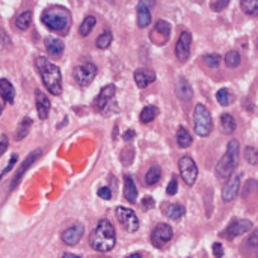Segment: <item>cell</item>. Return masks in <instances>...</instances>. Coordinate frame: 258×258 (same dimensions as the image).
<instances>
[{"label":"cell","mask_w":258,"mask_h":258,"mask_svg":"<svg viewBox=\"0 0 258 258\" xmlns=\"http://www.w3.org/2000/svg\"><path fill=\"white\" fill-rule=\"evenodd\" d=\"M62 258H81V257L74 255V254H70V252H65V254L62 255Z\"/></svg>","instance_id":"47"},{"label":"cell","mask_w":258,"mask_h":258,"mask_svg":"<svg viewBox=\"0 0 258 258\" xmlns=\"http://www.w3.org/2000/svg\"><path fill=\"white\" fill-rule=\"evenodd\" d=\"M98 196L101 199H111L112 198V190L109 187H100L98 189Z\"/></svg>","instance_id":"42"},{"label":"cell","mask_w":258,"mask_h":258,"mask_svg":"<svg viewBox=\"0 0 258 258\" xmlns=\"http://www.w3.org/2000/svg\"><path fill=\"white\" fill-rule=\"evenodd\" d=\"M174 231L168 224H159L157 226H154L153 233H151V242L156 248H161L172 239Z\"/></svg>","instance_id":"12"},{"label":"cell","mask_w":258,"mask_h":258,"mask_svg":"<svg viewBox=\"0 0 258 258\" xmlns=\"http://www.w3.org/2000/svg\"><path fill=\"white\" fill-rule=\"evenodd\" d=\"M31 127H32V119H31V118H23V119H21V122L18 124V127H17V131H16V139H17V141L24 139L26 136H27V133H29Z\"/></svg>","instance_id":"29"},{"label":"cell","mask_w":258,"mask_h":258,"mask_svg":"<svg viewBox=\"0 0 258 258\" xmlns=\"http://www.w3.org/2000/svg\"><path fill=\"white\" fill-rule=\"evenodd\" d=\"M157 115H159V109L156 106H145L139 115V119H141V122H144V124H148V122L154 121V118Z\"/></svg>","instance_id":"28"},{"label":"cell","mask_w":258,"mask_h":258,"mask_svg":"<svg viewBox=\"0 0 258 258\" xmlns=\"http://www.w3.org/2000/svg\"><path fill=\"white\" fill-rule=\"evenodd\" d=\"M32 17H33L32 11H24V12H21L20 16L16 18L17 29H20V31H27V29H29V26H31V23H32Z\"/></svg>","instance_id":"26"},{"label":"cell","mask_w":258,"mask_h":258,"mask_svg":"<svg viewBox=\"0 0 258 258\" xmlns=\"http://www.w3.org/2000/svg\"><path fill=\"white\" fill-rule=\"evenodd\" d=\"M0 95L6 103H14V98H16V89H14L12 83L6 79H0Z\"/></svg>","instance_id":"23"},{"label":"cell","mask_w":258,"mask_h":258,"mask_svg":"<svg viewBox=\"0 0 258 258\" xmlns=\"http://www.w3.org/2000/svg\"><path fill=\"white\" fill-rule=\"evenodd\" d=\"M221 126H222V130L225 131V133H234L236 131V121H234V118L231 116L229 113H224L222 116H221Z\"/></svg>","instance_id":"33"},{"label":"cell","mask_w":258,"mask_h":258,"mask_svg":"<svg viewBox=\"0 0 258 258\" xmlns=\"http://www.w3.org/2000/svg\"><path fill=\"white\" fill-rule=\"evenodd\" d=\"M213 254H214V258H222L224 257V246L219 242L213 243Z\"/></svg>","instance_id":"41"},{"label":"cell","mask_w":258,"mask_h":258,"mask_svg":"<svg viewBox=\"0 0 258 258\" xmlns=\"http://www.w3.org/2000/svg\"><path fill=\"white\" fill-rule=\"evenodd\" d=\"M149 3L146 2H141L138 5V9H136V21H138V26L141 27V29H144V27H146L149 23H151V12H149Z\"/></svg>","instance_id":"20"},{"label":"cell","mask_w":258,"mask_h":258,"mask_svg":"<svg viewBox=\"0 0 258 258\" xmlns=\"http://www.w3.org/2000/svg\"><path fill=\"white\" fill-rule=\"evenodd\" d=\"M44 44H46V48L48 51L50 56H54L58 58L64 53V48H65V44L61 38H56V36H47L44 39Z\"/></svg>","instance_id":"19"},{"label":"cell","mask_w":258,"mask_h":258,"mask_svg":"<svg viewBox=\"0 0 258 258\" xmlns=\"http://www.w3.org/2000/svg\"><path fill=\"white\" fill-rule=\"evenodd\" d=\"M83 233H85V226L81 224H76L70 228H66L64 233H62V242L68 246H73V244L79 243L80 239L83 237Z\"/></svg>","instance_id":"15"},{"label":"cell","mask_w":258,"mask_h":258,"mask_svg":"<svg viewBox=\"0 0 258 258\" xmlns=\"http://www.w3.org/2000/svg\"><path fill=\"white\" fill-rule=\"evenodd\" d=\"M244 249L248 251V254L251 252L254 258L258 257V228L254 229L251 233V236L248 237L246 243H244Z\"/></svg>","instance_id":"24"},{"label":"cell","mask_w":258,"mask_h":258,"mask_svg":"<svg viewBox=\"0 0 258 258\" xmlns=\"http://www.w3.org/2000/svg\"><path fill=\"white\" fill-rule=\"evenodd\" d=\"M178 169L181 174V178L187 186H192L198 178V166L190 156H183L178 160Z\"/></svg>","instance_id":"6"},{"label":"cell","mask_w":258,"mask_h":258,"mask_svg":"<svg viewBox=\"0 0 258 258\" xmlns=\"http://www.w3.org/2000/svg\"><path fill=\"white\" fill-rule=\"evenodd\" d=\"M240 8L244 14L252 17H258V0H243Z\"/></svg>","instance_id":"30"},{"label":"cell","mask_w":258,"mask_h":258,"mask_svg":"<svg viewBox=\"0 0 258 258\" xmlns=\"http://www.w3.org/2000/svg\"><path fill=\"white\" fill-rule=\"evenodd\" d=\"M113 97H115V85L109 83L100 91V94L97 95V98L94 100L95 111H98L103 115H109V113H111V112H109V107H111V103L113 101Z\"/></svg>","instance_id":"7"},{"label":"cell","mask_w":258,"mask_h":258,"mask_svg":"<svg viewBox=\"0 0 258 258\" xmlns=\"http://www.w3.org/2000/svg\"><path fill=\"white\" fill-rule=\"evenodd\" d=\"M41 21H43V24H46L50 31L66 33L71 26V14L68 9L59 6V5H54V6L47 8L43 12Z\"/></svg>","instance_id":"3"},{"label":"cell","mask_w":258,"mask_h":258,"mask_svg":"<svg viewBox=\"0 0 258 258\" xmlns=\"http://www.w3.org/2000/svg\"><path fill=\"white\" fill-rule=\"evenodd\" d=\"M112 39H113L112 32L104 31V32L97 38V41H95V46H97L100 50H106V48H109V46L112 44Z\"/></svg>","instance_id":"34"},{"label":"cell","mask_w":258,"mask_h":258,"mask_svg":"<svg viewBox=\"0 0 258 258\" xmlns=\"http://www.w3.org/2000/svg\"><path fill=\"white\" fill-rule=\"evenodd\" d=\"M142 207H144V210L153 209V207H154V199L149 198V196H145V198L142 199Z\"/></svg>","instance_id":"44"},{"label":"cell","mask_w":258,"mask_h":258,"mask_svg":"<svg viewBox=\"0 0 258 258\" xmlns=\"http://www.w3.org/2000/svg\"><path fill=\"white\" fill-rule=\"evenodd\" d=\"M160 177H161L160 168L159 166H151V168L148 169V172L145 174V183L148 186H154L156 183H159Z\"/></svg>","instance_id":"32"},{"label":"cell","mask_w":258,"mask_h":258,"mask_svg":"<svg viewBox=\"0 0 258 258\" xmlns=\"http://www.w3.org/2000/svg\"><path fill=\"white\" fill-rule=\"evenodd\" d=\"M239 189H240V175H233L231 178H228V181L222 187V199L225 202H231L233 199H236Z\"/></svg>","instance_id":"13"},{"label":"cell","mask_w":258,"mask_h":258,"mask_svg":"<svg viewBox=\"0 0 258 258\" xmlns=\"http://www.w3.org/2000/svg\"><path fill=\"white\" fill-rule=\"evenodd\" d=\"M239 153H240V144L237 139H231L226 145V151L222 156L216 166V175L219 178H229V175L234 172L237 163H239Z\"/></svg>","instance_id":"4"},{"label":"cell","mask_w":258,"mask_h":258,"mask_svg":"<svg viewBox=\"0 0 258 258\" xmlns=\"http://www.w3.org/2000/svg\"><path fill=\"white\" fill-rule=\"evenodd\" d=\"M202 62L209 68H217L221 64V56L216 53H210V54H206V56H202Z\"/></svg>","instance_id":"37"},{"label":"cell","mask_w":258,"mask_h":258,"mask_svg":"<svg viewBox=\"0 0 258 258\" xmlns=\"http://www.w3.org/2000/svg\"><path fill=\"white\" fill-rule=\"evenodd\" d=\"M156 80V73L148 70V68H139V70L134 71V81L139 88H145L149 83H153Z\"/></svg>","instance_id":"18"},{"label":"cell","mask_w":258,"mask_h":258,"mask_svg":"<svg viewBox=\"0 0 258 258\" xmlns=\"http://www.w3.org/2000/svg\"><path fill=\"white\" fill-rule=\"evenodd\" d=\"M257 46H258V43H257Z\"/></svg>","instance_id":"49"},{"label":"cell","mask_w":258,"mask_h":258,"mask_svg":"<svg viewBox=\"0 0 258 258\" xmlns=\"http://www.w3.org/2000/svg\"><path fill=\"white\" fill-rule=\"evenodd\" d=\"M17 160H18V156H17V154H12V156H11V160H9V163H8V166L3 169L2 174H0V178H2V177H3L5 174H8V172L14 168V165H16V163H17Z\"/></svg>","instance_id":"40"},{"label":"cell","mask_w":258,"mask_h":258,"mask_svg":"<svg viewBox=\"0 0 258 258\" xmlns=\"http://www.w3.org/2000/svg\"><path fill=\"white\" fill-rule=\"evenodd\" d=\"M6 149H8V138H6V136H3L2 141H0V156H2Z\"/></svg>","instance_id":"45"},{"label":"cell","mask_w":258,"mask_h":258,"mask_svg":"<svg viewBox=\"0 0 258 258\" xmlns=\"http://www.w3.org/2000/svg\"><path fill=\"white\" fill-rule=\"evenodd\" d=\"M249 229H252V222L248 221V219H236L231 222L226 229L222 233V236L228 240H233L244 233H248Z\"/></svg>","instance_id":"11"},{"label":"cell","mask_w":258,"mask_h":258,"mask_svg":"<svg viewBox=\"0 0 258 258\" xmlns=\"http://www.w3.org/2000/svg\"><path fill=\"white\" fill-rule=\"evenodd\" d=\"M240 54L236 50H231L225 54V65L228 68H237L240 65Z\"/></svg>","instance_id":"36"},{"label":"cell","mask_w":258,"mask_h":258,"mask_svg":"<svg viewBox=\"0 0 258 258\" xmlns=\"http://www.w3.org/2000/svg\"><path fill=\"white\" fill-rule=\"evenodd\" d=\"M126 258H142V255L136 252V254H130V255H127Z\"/></svg>","instance_id":"48"},{"label":"cell","mask_w":258,"mask_h":258,"mask_svg":"<svg viewBox=\"0 0 258 258\" xmlns=\"http://www.w3.org/2000/svg\"><path fill=\"white\" fill-rule=\"evenodd\" d=\"M194 129L201 138H206L213 130V119L210 111L204 104H196L194 111Z\"/></svg>","instance_id":"5"},{"label":"cell","mask_w":258,"mask_h":258,"mask_svg":"<svg viewBox=\"0 0 258 258\" xmlns=\"http://www.w3.org/2000/svg\"><path fill=\"white\" fill-rule=\"evenodd\" d=\"M134 136H136V133H134V130H127L124 134H122V139H124L126 142H130L133 138H134Z\"/></svg>","instance_id":"46"},{"label":"cell","mask_w":258,"mask_h":258,"mask_svg":"<svg viewBox=\"0 0 258 258\" xmlns=\"http://www.w3.org/2000/svg\"><path fill=\"white\" fill-rule=\"evenodd\" d=\"M116 233L111 221L101 219L89 236V244L97 252H109L115 248Z\"/></svg>","instance_id":"1"},{"label":"cell","mask_w":258,"mask_h":258,"mask_svg":"<svg viewBox=\"0 0 258 258\" xmlns=\"http://www.w3.org/2000/svg\"><path fill=\"white\" fill-rule=\"evenodd\" d=\"M124 196L131 204H134L136 199H138V187H136L131 175H129V174L124 177Z\"/></svg>","instance_id":"22"},{"label":"cell","mask_w":258,"mask_h":258,"mask_svg":"<svg viewBox=\"0 0 258 258\" xmlns=\"http://www.w3.org/2000/svg\"><path fill=\"white\" fill-rule=\"evenodd\" d=\"M36 68L39 76L43 79V83L53 95H61L62 92V74L58 65L50 62L47 58L39 56L36 58Z\"/></svg>","instance_id":"2"},{"label":"cell","mask_w":258,"mask_h":258,"mask_svg":"<svg viewBox=\"0 0 258 258\" xmlns=\"http://www.w3.org/2000/svg\"><path fill=\"white\" fill-rule=\"evenodd\" d=\"M165 213L168 214V217H171V219L178 221L184 216L186 209L183 206H180V204H169L168 207H165Z\"/></svg>","instance_id":"27"},{"label":"cell","mask_w":258,"mask_h":258,"mask_svg":"<svg viewBox=\"0 0 258 258\" xmlns=\"http://www.w3.org/2000/svg\"><path fill=\"white\" fill-rule=\"evenodd\" d=\"M175 95L181 101H190L194 97V89L184 77H178L175 83Z\"/></svg>","instance_id":"16"},{"label":"cell","mask_w":258,"mask_h":258,"mask_svg":"<svg viewBox=\"0 0 258 258\" xmlns=\"http://www.w3.org/2000/svg\"><path fill=\"white\" fill-rule=\"evenodd\" d=\"M35 103H36V111H38V116L41 119H46L50 113V100L47 95L36 89L35 91Z\"/></svg>","instance_id":"17"},{"label":"cell","mask_w":258,"mask_h":258,"mask_svg":"<svg viewBox=\"0 0 258 258\" xmlns=\"http://www.w3.org/2000/svg\"><path fill=\"white\" fill-rule=\"evenodd\" d=\"M41 154H43V149H35V151H32L29 156H27V159L23 161V165L20 166V169H18V172L16 174V177H14V180H12V184H11V189H16L17 187V184L20 183V180H21V177L26 174V171L29 169L33 163L41 157Z\"/></svg>","instance_id":"14"},{"label":"cell","mask_w":258,"mask_h":258,"mask_svg":"<svg viewBox=\"0 0 258 258\" xmlns=\"http://www.w3.org/2000/svg\"><path fill=\"white\" fill-rule=\"evenodd\" d=\"M177 190H178V181H177V178L174 177V178L169 181L168 187H166V194L172 196V195H175V194H177Z\"/></svg>","instance_id":"39"},{"label":"cell","mask_w":258,"mask_h":258,"mask_svg":"<svg viewBox=\"0 0 258 258\" xmlns=\"http://www.w3.org/2000/svg\"><path fill=\"white\" fill-rule=\"evenodd\" d=\"M95 23H97V20H95V17L88 16L83 21H81V24H80V29H79L80 35H81V36H88V35L91 33V31L94 29Z\"/></svg>","instance_id":"35"},{"label":"cell","mask_w":258,"mask_h":258,"mask_svg":"<svg viewBox=\"0 0 258 258\" xmlns=\"http://www.w3.org/2000/svg\"><path fill=\"white\" fill-rule=\"evenodd\" d=\"M190 46H192V35L187 31L181 32L175 44V56L181 64H184L190 56Z\"/></svg>","instance_id":"10"},{"label":"cell","mask_w":258,"mask_h":258,"mask_svg":"<svg viewBox=\"0 0 258 258\" xmlns=\"http://www.w3.org/2000/svg\"><path fill=\"white\" fill-rule=\"evenodd\" d=\"M156 35L161 36L163 44H166V41L169 39V35H171V26H169V23L165 21V20H157V23H156V26H154V29L151 31L149 36L154 38Z\"/></svg>","instance_id":"21"},{"label":"cell","mask_w":258,"mask_h":258,"mask_svg":"<svg viewBox=\"0 0 258 258\" xmlns=\"http://www.w3.org/2000/svg\"><path fill=\"white\" fill-rule=\"evenodd\" d=\"M177 142H178V145L181 148H187V146L192 145L194 138L186 127H180L178 130H177Z\"/></svg>","instance_id":"25"},{"label":"cell","mask_w":258,"mask_h":258,"mask_svg":"<svg viewBox=\"0 0 258 258\" xmlns=\"http://www.w3.org/2000/svg\"><path fill=\"white\" fill-rule=\"evenodd\" d=\"M244 159H246L249 165H257L258 163V149L254 146H246V149H244Z\"/></svg>","instance_id":"38"},{"label":"cell","mask_w":258,"mask_h":258,"mask_svg":"<svg viewBox=\"0 0 258 258\" xmlns=\"http://www.w3.org/2000/svg\"><path fill=\"white\" fill-rule=\"evenodd\" d=\"M97 76V66L92 62L80 64L74 68V80L80 86H88Z\"/></svg>","instance_id":"8"},{"label":"cell","mask_w":258,"mask_h":258,"mask_svg":"<svg viewBox=\"0 0 258 258\" xmlns=\"http://www.w3.org/2000/svg\"><path fill=\"white\" fill-rule=\"evenodd\" d=\"M115 213H116L119 224L126 231H129V233H136V231L139 229V219L133 210L126 209V207H118Z\"/></svg>","instance_id":"9"},{"label":"cell","mask_w":258,"mask_h":258,"mask_svg":"<svg viewBox=\"0 0 258 258\" xmlns=\"http://www.w3.org/2000/svg\"><path fill=\"white\" fill-rule=\"evenodd\" d=\"M216 100H217V103H219L221 106H229L231 103L234 101V95L231 94L226 88H222V89L217 91Z\"/></svg>","instance_id":"31"},{"label":"cell","mask_w":258,"mask_h":258,"mask_svg":"<svg viewBox=\"0 0 258 258\" xmlns=\"http://www.w3.org/2000/svg\"><path fill=\"white\" fill-rule=\"evenodd\" d=\"M228 5H229V2H228V0H224V2H213L210 6H211V9H213V11L219 12V11H222L224 8H226Z\"/></svg>","instance_id":"43"}]
</instances>
